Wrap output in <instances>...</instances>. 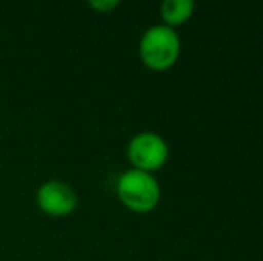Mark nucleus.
Wrapping results in <instances>:
<instances>
[{
  "instance_id": "nucleus-1",
  "label": "nucleus",
  "mask_w": 263,
  "mask_h": 261,
  "mask_svg": "<svg viewBox=\"0 0 263 261\" xmlns=\"http://www.w3.org/2000/svg\"><path fill=\"white\" fill-rule=\"evenodd\" d=\"M181 54V38L176 29L163 24L145 29L138 42V57L153 72H166L177 63Z\"/></svg>"
},
{
  "instance_id": "nucleus-2",
  "label": "nucleus",
  "mask_w": 263,
  "mask_h": 261,
  "mask_svg": "<svg viewBox=\"0 0 263 261\" xmlns=\"http://www.w3.org/2000/svg\"><path fill=\"white\" fill-rule=\"evenodd\" d=\"M117 195L127 209L135 213H149L161 200V186L154 174L127 168L117 181Z\"/></svg>"
},
{
  "instance_id": "nucleus-3",
  "label": "nucleus",
  "mask_w": 263,
  "mask_h": 261,
  "mask_svg": "<svg viewBox=\"0 0 263 261\" xmlns=\"http://www.w3.org/2000/svg\"><path fill=\"white\" fill-rule=\"evenodd\" d=\"M125 154L131 168L154 174L166 165L170 149L161 134L153 131H142L129 139Z\"/></svg>"
},
{
  "instance_id": "nucleus-4",
  "label": "nucleus",
  "mask_w": 263,
  "mask_h": 261,
  "mask_svg": "<svg viewBox=\"0 0 263 261\" xmlns=\"http://www.w3.org/2000/svg\"><path fill=\"white\" fill-rule=\"evenodd\" d=\"M36 204L40 211L52 218H65L70 216L77 209L79 198L77 193L68 183L59 181V179H50L40 185L36 192Z\"/></svg>"
},
{
  "instance_id": "nucleus-5",
  "label": "nucleus",
  "mask_w": 263,
  "mask_h": 261,
  "mask_svg": "<svg viewBox=\"0 0 263 261\" xmlns=\"http://www.w3.org/2000/svg\"><path fill=\"white\" fill-rule=\"evenodd\" d=\"M195 4L192 0H165L159 6V14H161V24L166 27H179L186 24L194 16Z\"/></svg>"
},
{
  "instance_id": "nucleus-6",
  "label": "nucleus",
  "mask_w": 263,
  "mask_h": 261,
  "mask_svg": "<svg viewBox=\"0 0 263 261\" xmlns=\"http://www.w3.org/2000/svg\"><path fill=\"white\" fill-rule=\"evenodd\" d=\"M88 6L97 11V13L106 14V13H111L113 9H117V7L120 6V2H118V0H91Z\"/></svg>"
}]
</instances>
